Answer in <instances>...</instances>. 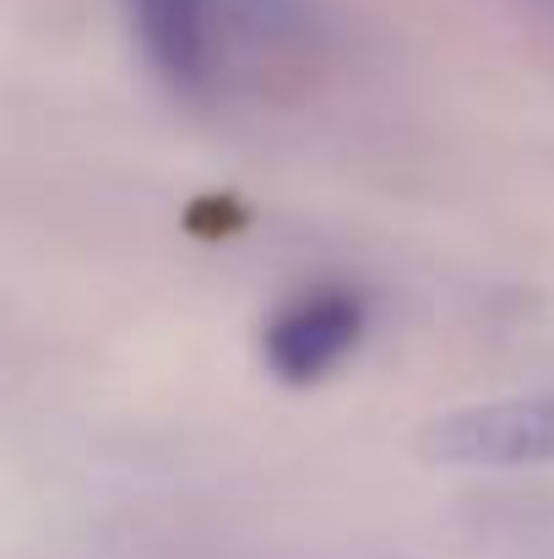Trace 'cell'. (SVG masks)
Returning a JSON list of instances; mask_svg holds the SVG:
<instances>
[{"instance_id":"1","label":"cell","mask_w":554,"mask_h":559,"mask_svg":"<svg viewBox=\"0 0 554 559\" xmlns=\"http://www.w3.org/2000/svg\"><path fill=\"white\" fill-rule=\"evenodd\" d=\"M419 451L446 467H539L554 462V396H511L435 418Z\"/></svg>"},{"instance_id":"2","label":"cell","mask_w":554,"mask_h":559,"mask_svg":"<svg viewBox=\"0 0 554 559\" xmlns=\"http://www.w3.org/2000/svg\"><path fill=\"white\" fill-rule=\"evenodd\" d=\"M359 332H365V305L354 294L321 288V294H305L299 305H288L267 326L261 359L288 385H316L321 374H332L359 348Z\"/></svg>"},{"instance_id":"3","label":"cell","mask_w":554,"mask_h":559,"mask_svg":"<svg viewBox=\"0 0 554 559\" xmlns=\"http://www.w3.org/2000/svg\"><path fill=\"white\" fill-rule=\"evenodd\" d=\"M137 38L164 82L201 87L212 49H207V0H131Z\"/></svg>"}]
</instances>
